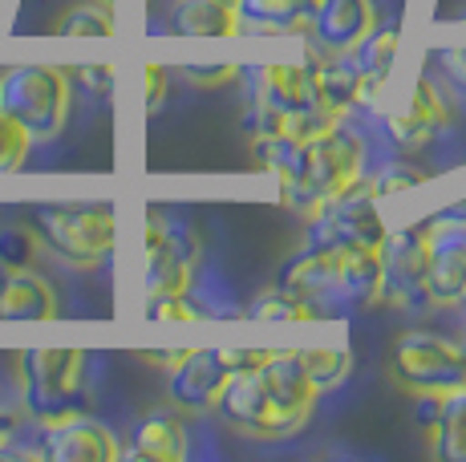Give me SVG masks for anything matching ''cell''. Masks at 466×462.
<instances>
[{"instance_id":"6da1fadb","label":"cell","mask_w":466,"mask_h":462,"mask_svg":"<svg viewBox=\"0 0 466 462\" xmlns=\"http://www.w3.org/2000/svg\"><path fill=\"white\" fill-rule=\"evenodd\" d=\"M317 402L320 389L304 373L300 349H264L256 366H239L228 377L215 414L239 438L289 442L309 426Z\"/></svg>"},{"instance_id":"7a4b0ae2","label":"cell","mask_w":466,"mask_h":462,"mask_svg":"<svg viewBox=\"0 0 466 462\" xmlns=\"http://www.w3.org/2000/svg\"><path fill=\"white\" fill-rule=\"evenodd\" d=\"M365 179V142L345 118L329 122L312 138L297 142L280 183V203L300 216H312L317 207L340 199Z\"/></svg>"},{"instance_id":"3957f363","label":"cell","mask_w":466,"mask_h":462,"mask_svg":"<svg viewBox=\"0 0 466 462\" xmlns=\"http://www.w3.org/2000/svg\"><path fill=\"white\" fill-rule=\"evenodd\" d=\"M337 122L333 114L320 105L317 94V69L312 61H272V65L256 69L252 82V118L248 130L252 135H280L292 142L312 138Z\"/></svg>"},{"instance_id":"277c9868","label":"cell","mask_w":466,"mask_h":462,"mask_svg":"<svg viewBox=\"0 0 466 462\" xmlns=\"http://www.w3.org/2000/svg\"><path fill=\"white\" fill-rule=\"evenodd\" d=\"M86 373L89 357L82 349H29L16 357L21 406L37 426H57L86 414Z\"/></svg>"},{"instance_id":"5b68a950","label":"cell","mask_w":466,"mask_h":462,"mask_svg":"<svg viewBox=\"0 0 466 462\" xmlns=\"http://www.w3.org/2000/svg\"><path fill=\"white\" fill-rule=\"evenodd\" d=\"M33 231L57 260L74 268H97L118 247V211L114 203H41L33 207Z\"/></svg>"},{"instance_id":"8992f818","label":"cell","mask_w":466,"mask_h":462,"mask_svg":"<svg viewBox=\"0 0 466 462\" xmlns=\"http://www.w3.org/2000/svg\"><path fill=\"white\" fill-rule=\"evenodd\" d=\"M0 110L29 130L33 142H49L69 118V74L41 61L0 69Z\"/></svg>"},{"instance_id":"52a82bcc","label":"cell","mask_w":466,"mask_h":462,"mask_svg":"<svg viewBox=\"0 0 466 462\" xmlns=\"http://www.w3.org/2000/svg\"><path fill=\"white\" fill-rule=\"evenodd\" d=\"M390 373L414 397H446L466 389V345L430 328H410L393 341Z\"/></svg>"},{"instance_id":"ba28073f","label":"cell","mask_w":466,"mask_h":462,"mask_svg":"<svg viewBox=\"0 0 466 462\" xmlns=\"http://www.w3.org/2000/svg\"><path fill=\"white\" fill-rule=\"evenodd\" d=\"M199 264V236L167 211H147L142 227V300L191 292Z\"/></svg>"},{"instance_id":"9c48e42d","label":"cell","mask_w":466,"mask_h":462,"mask_svg":"<svg viewBox=\"0 0 466 462\" xmlns=\"http://www.w3.org/2000/svg\"><path fill=\"white\" fill-rule=\"evenodd\" d=\"M264 349H183L170 361L167 394L175 410L183 414H208L219 402L223 386L239 366H256Z\"/></svg>"},{"instance_id":"30bf717a","label":"cell","mask_w":466,"mask_h":462,"mask_svg":"<svg viewBox=\"0 0 466 462\" xmlns=\"http://www.w3.org/2000/svg\"><path fill=\"white\" fill-rule=\"evenodd\" d=\"M422 296L438 308H454L466 300V219H438L430 227Z\"/></svg>"},{"instance_id":"8fae6325","label":"cell","mask_w":466,"mask_h":462,"mask_svg":"<svg viewBox=\"0 0 466 462\" xmlns=\"http://www.w3.org/2000/svg\"><path fill=\"white\" fill-rule=\"evenodd\" d=\"M446 122H451V105H446L442 90H438L430 77H418L406 102H401L398 110H390L385 130H390L393 146L410 158V155H418V150H426L430 142L438 138V130H446Z\"/></svg>"},{"instance_id":"7c38bea8","label":"cell","mask_w":466,"mask_h":462,"mask_svg":"<svg viewBox=\"0 0 466 462\" xmlns=\"http://www.w3.org/2000/svg\"><path fill=\"white\" fill-rule=\"evenodd\" d=\"M333 252V292L340 305L373 308L385 300V244H325Z\"/></svg>"},{"instance_id":"4fadbf2b","label":"cell","mask_w":466,"mask_h":462,"mask_svg":"<svg viewBox=\"0 0 466 462\" xmlns=\"http://www.w3.org/2000/svg\"><path fill=\"white\" fill-rule=\"evenodd\" d=\"M426 260H430V227L390 231V236H385V247H381L385 300H393V305H410L414 296H422Z\"/></svg>"},{"instance_id":"5bb4252c","label":"cell","mask_w":466,"mask_h":462,"mask_svg":"<svg viewBox=\"0 0 466 462\" xmlns=\"http://www.w3.org/2000/svg\"><path fill=\"white\" fill-rule=\"evenodd\" d=\"M373 25H378V5L373 0H320L317 21L309 29V49L353 53Z\"/></svg>"},{"instance_id":"9a60e30c","label":"cell","mask_w":466,"mask_h":462,"mask_svg":"<svg viewBox=\"0 0 466 462\" xmlns=\"http://www.w3.org/2000/svg\"><path fill=\"white\" fill-rule=\"evenodd\" d=\"M45 442H41V455L53 462H114L122 458V442L114 438L110 426L94 422V417L77 414L66 417L57 426H45Z\"/></svg>"},{"instance_id":"2e32d148","label":"cell","mask_w":466,"mask_h":462,"mask_svg":"<svg viewBox=\"0 0 466 462\" xmlns=\"http://www.w3.org/2000/svg\"><path fill=\"white\" fill-rule=\"evenodd\" d=\"M320 0H231L239 37H309Z\"/></svg>"},{"instance_id":"e0dca14e","label":"cell","mask_w":466,"mask_h":462,"mask_svg":"<svg viewBox=\"0 0 466 462\" xmlns=\"http://www.w3.org/2000/svg\"><path fill=\"white\" fill-rule=\"evenodd\" d=\"M309 61L317 69V94L333 118H349L357 105H365V77L357 65V53H312Z\"/></svg>"},{"instance_id":"ac0fdd59","label":"cell","mask_w":466,"mask_h":462,"mask_svg":"<svg viewBox=\"0 0 466 462\" xmlns=\"http://www.w3.org/2000/svg\"><path fill=\"white\" fill-rule=\"evenodd\" d=\"M57 313V292L41 272L0 268V321H53Z\"/></svg>"},{"instance_id":"d6986e66","label":"cell","mask_w":466,"mask_h":462,"mask_svg":"<svg viewBox=\"0 0 466 462\" xmlns=\"http://www.w3.org/2000/svg\"><path fill=\"white\" fill-rule=\"evenodd\" d=\"M127 458L138 462H183L187 458V426L178 414H150L134 426L130 447H122Z\"/></svg>"},{"instance_id":"ffe728a7","label":"cell","mask_w":466,"mask_h":462,"mask_svg":"<svg viewBox=\"0 0 466 462\" xmlns=\"http://www.w3.org/2000/svg\"><path fill=\"white\" fill-rule=\"evenodd\" d=\"M170 29L183 37H203V41H228L239 37L236 13L228 0H175L170 8Z\"/></svg>"},{"instance_id":"44dd1931","label":"cell","mask_w":466,"mask_h":462,"mask_svg":"<svg viewBox=\"0 0 466 462\" xmlns=\"http://www.w3.org/2000/svg\"><path fill=\"white\" fill-rule=\"evenodd\" d=\"M398 45H401V33L398 25H373L370 33H365V41L357 45V65H361V77H365V105H373L385 90V82H390L393 74V61H398Z\"/></svg>"},{"instance_id":"7402d4cb","label":"cell","mask_w":466,"mask_h":462,"mask_svg":"<svg viewBox=\"0 0 466 462\" xmlns=\"http://www.w3.org/2000/svg\"><path fill=\"white\" fill-rule=\"evenodd\" d=\"M426 434H430V442H434V455L438 458L466 462V389L442 397L434 426H430Z\"/></svg>"},{"instance_id":"603a6c76","label":"cell","mask_w":466,"mask_h":462,"mask_svg":"<svg viewBox=\"0 0 466 462\" xmlns=\"http://www.w3.org/2000/svg\"><path fill=\"white\" fill-rule=\"evenodd\" d=\"M248 313H252L256 321H320L325 308H317L312 300H304L300 292L289 288V284H272V288H264L252 300Z\"/></svg>"},{"instance_id":"cb8c5ba5","label":"cell","mask_w":466,"mask_h":462,"mask_svg":"<svg viewBox=\"0 0 466 462\" xmlns=\"http://www.w3.org/2000/svg\"><path fill=\"white\" fill-rule=\"evenodd\" d=\"M118 21H114V8L102 0H89V5H74L66 16L57 21L61 37H114Z\"/></svg>"},{"instance_id":"d4e9b609","label":"cell","mask_w":466,"mask_h":462,"mask_svg":"<svg viewBox=\"0 0 466 462\" xmlns=\"http://www.w3.org/2000/svg\"><path fill=\"white\" fill-rule=\"evenodd\" d=\"M300 366L317 381V389H337L340 381H349L353 373V353L349 349H300Z\"/></svg>"},{"instance_id":"484cf974","label":"cell","mask_w":466,"mask_h":462,"mask_svg":"<svg viewBox=\"0 0 466 462\" xmlns=\"http://www.w3.org/2000/svg\"><path fill=\"white\" fill-rule=\"evenodd\" d=\"M426 179H430V171L414 166L410 158H401V163H390V166H385V171H378V175H365L361 186L373 195V199H390V195L414 191V186H422Z\"/></svg>"},{"instance_id":"4316f807","label":"cell","mask_w":466,"mask_h":462,"mask_svg":"<svg viewBox=\"0 0 466 462\" xmlns=\"http://www.w3.org/2000/svg\"><path fill=\"white\" fill-rule=\"evenodd\" d=\"M29 130L21 122H13L5 110H0V175H16L25 163H29Z\"/></svg>"},{"instance_id":"83f0119b","label":"cell","mask_w":466,"mask_h":462,"mask_svg":"<svg viewBox=\"0 0 466 462\" xmlns=\"http://www.w3.org/2000/svg\"><path fill=\"white\" fill-rule=\"evenodd\" d=\"M37 231L29 227H5L0 231V268H33L37 260Z\"/></svg>"},{"instance_id":"f1b7e54d","label":"cell","mask_w":466,"mask_h":462,"mask_svg":"<svg viewBox=\"0 0 466 462\" xmlns=\"http://www.w3.org/2000/svg\"><path fill=\"white\" fill-rule=\"evenodd\" d=\"M142 313L150 321H199V308H195L191 292H175V296H147V308Z\"/></svg>"},{"instance_id":"f546056e","label":"cell","mask_w":466,"mask_h":462,"mask_svg":"<svg viewBox=\"0 0 466 462\" xmlns=\"http://www.w3.org/2000/svg\"><path fill=\"white\" fill-rule=\"evenodd\" d=\"M167 85H170L167 65H158V61H147V65H142V105H147L150 114L163 110V102H167Z\"/></svg>"},{"instance_id":"4dcf8cb0","label":"cell","mask_w":466,"mask_h":462,"mask_svg":"<svg viewBox=\"0 0 466 462\" xmlns=\"http://www.w3.org/2000/svg\"><path fill=\"white\" fill-rule=\"evenodd\" d=\"M239 74H244V69L231 65V61H223V65H187V69H183L187 82H191V85H203V90H211V85H231V82H239Z\"/></svg>"},{"instance_id":"1f68e13d","label":"cell","mask_w":466,"mask_h":462,"mask_svg":"<svg viewBox=\"0 0 466 462\" xmlns=\"http://www.w3.org/2000/svg\"><path fill=\"white\" fill-rule=\"evenodd\" d=\"M74 82H82L89 94L106 97L114 90V65H77L74 69Z\"/></svg>"},{"instance_id":"d6a6232c","label":"cell","mask_w":466,"mask_h":462,"mask_svg":"<svg viewBox=\"0 0 466 462\" xmlns=\"http://www.w3.org/2000/svg\"><path fill=\"white\" fill-rule=\"evenodd\" d=\"M102 5H110V8H114V0H102Z\"/></svg>"},{"instance_id":"836d02e7","label":"cell","mask_w":466,"mask_h":462,"mask_svg":"<svg viewBox=\"0 0 466 462\" xmlns=\"http://www.w3.org/2000/svg\"><path fill=\"white\" fill-rule=\"evenodd\" d=\"M228 5H231V0H228Z\"/></svg>"}]
</instances>
